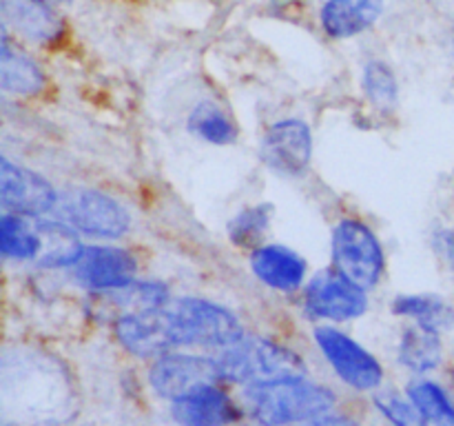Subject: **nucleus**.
<instances>
[{
    "label": "nucleus",
    "instance_id": "nucleus-1",
    "mask_svg": "<svg viewBox=\"0 0 454 426\" xmlns=\"http://www.w3.org/2000/svg\"><path fill=\"white\" fill-rule=\"evenodd\" d=\"M242 333L229 309L200 297L167 302L115 322L118 340L136 355H158L173 346H231L242 340Z\"/></svg>",
    "mask_w": 454,
    "mask_h": 426
},
{
    "label": "nucleus",
    "instance_id": "nucleus-2",
    "mask_svg": "<svg viewBox=\"0 0 454 426\" xmlns=\"http://www.w3.org/2000/svg\"><path fill=\"white\" fill-rule=\"evenodd\" d=\"M247 408L260 426H286L293 422L315 420L326 415L335 404V395L328 389L295 380L251 384L247 389Z\"/></svg>",
    "mask_w": 454,
    "mask_h": 426
},
{
    "label": "nucleus",
    "instance_id": "nucleus-3",
    "mask_svg": "<svg viewBox=\"0 0 454 426\" xmlns=\"http://www.w3.org/2000/svg\"><path fill=\"white\" fill-rule=\"evenodd\" d=\"M217 367L222 377L248 386L304 377V362L293 351L264 337H242L226 346L217 358Z\"/></svg>",
    "mask_w": 454,
    "mask_h": 426
},
{
    "label": "nucleus",
    "instance_id": "nucleus-4",
    "mask_svg": "<svg viewBox=\"0 0 454 426\" xmlns=\"http://www.w3.org/2000/svg\"><path fill=\"white\" fill-rule=\"evenodd\" d=\"M53 211L58 213V220L71 229L96 238H120L131 225L127 209L96 189H71L60 193Z\"/></svg>",
    "mask_w": 454,
    "mask_h": 426
},
{
    "label": "nucleus",
    "instance_id": "nucleus-5",
    "mask_svg": "<svg viewBox=\"0 0 454 426\" xmlns=\"http://www.w3.org/2000/svg\"><path fill=\"white\" fill-rule=\"evenodd\" d=\"M335 269L362 288H372L384 273L380 240L359 220H341L333 231Z\"/></svg>",
    "mask_w": 454,
    "mask_h": 426
},
{
    "label": "nucleus",
    "instance_id": "nucleus-6",
    "mask_svg": "<svg viewBox=\"0 0 454 426\" xmlns=\"http://www.w3.org/2000/svg\"><path fill=\"white\" fill-rule=\"evenodd\" d=\"M366 306V288L355 284L337 269L322 271L306 287V311L313 318L344 322L359 318Z\"/></svg>",
    "mask_w": 454,
    "mask_h": 426
},
{
    "label": "nucleus",
    "instance_id": "nucleus-7",
    "mask_svg": "<svg viewBox=\"0 0 454 426\" xmlns=\"http://www.w3.org/2000/svg\"><path fill=\"white\" fill-rule=\"evenodd\" d=\"M315 340L346 384L359 390H371L380 386L384 371H381L380 362L366 349H362L357 342L331 327L317 328Z\"/></svg>",
    "mask_w": 454,
    "mask_h": 426
},
{
    "label": "nucleus",
    "instance_id": "nucleus-8",
    "mask_svg": "<svg viewBox=\"0 0 454 426\" xmlns=\"http://www.w3.org/2000/svg\"><path fill=\"white\" fill-rule=\"evenodd\" d=\"M222 371L217 367V359L198 358V355L173 353L164 355L151 368V384L162 398L180 399L186 398L193 390L202 386L215 384L220 380Z\"/></svg>",
    "mask_w": 454,
    "mask_h": 426
},
{
    "label": "nucleus",
    "instance_id": "nucleus-9",
    "mask_svg": "<svg viewBox=\"0 0 454 426\" xmlns=\"http://www.w3.org/2000/svg\"><path fill=\"white\" fill-rule=\"evenodd\" d=\"M0 202L9 213L18 216H40L56 209L58 193L38 173L0 160Z\"/></svg>",
    "mask_w": 454,
    "mask_h": 426
},
{
    "label": "nucleus",
    "instance_id": "nucleus-10",
    "mask_svg": "<svg viewBox=\"0 0 454 426\" xmlns=\"http://www.w3.org/2000/svg\"><path fill=\"white\" fill-rule=\"evenodd\" d=\"M313 154L310 129L301 120H282L266 131L262 140V158L275 171L300 176L306 171Z\"/></svg>",
    "mask_w": 454,
    "mask_h": 426
},
{
    "label": "nucleus",
    "instance_id": "nucleus-11",
    "mask_svg": "<svg viewBox=\"0 0 454 426\" xmlns=\"http://www.w3.org/2000/svg\"><path fill=\"white\" fill-rule=\"evenodd\" d=\"M75 278L96 291H114L133 282L136 257L118 247H89L75 262Z\"/></svg>",
    "mask_w": 454,
    "mask_h": 426
},
{
    "label": "nucleus",
    "instance_id": "nucleus-12",
    "mask_svg": "<svg viewBox=\"0 0 454 426\" xmlns=\"http://www.w3.org/2000/svg\"><path fill=\"white\" fill-rule=\"evenodd\" d=\"M173 417L182 426H226L238 417V411L224 390L208 384L176 399Z\"/></svg>",
    "mask_w": 454,
    "mask_h": 426
},
{
    "label": "nucleus",
    "instance_id": "nucleus-13",
    "mask_svg": "<svg viewBox=\"0 0 454 426\" xmlns=\"http://www.w3.org/2000/svg\"><path fill=\"white\" fill-rule=\"evenodd\" d=\"M251 269L266 287L275 291H295L306 275V262L300 253L282 244H264L251 256Z\"/></svg>",
    "mask_w": 454,
    "mask_h": 426
},
{
    "label": "nucleus",
    "instance_id": "nucleus-14",
    "mask_svg": "<svg viewBox=\"0 0 454 426\" xmlns=\"http://www.w3.org/2000/svg\"><path fill=\"white\" fill-rule=\"evenodd\" d=\"M3 16L31 43H53L62 34V20L49 0H3Z\"/></svg>",
    "mask_w": 454,
    "mask_h": 426
},
{
    "label": "nucleus",
    "instance_id": "nucleus-15",
    "mask_svg": "<svg viewBox=\"0 0 454 426\" xmlns=\"http://www.w3.org/2000/svg\"><path fill=\"white\" fill-rule=\"evenodd\" d=\"M384 12V0H326L319 13L331 38H353L375 25Z\"/></svg>",
    "mask_w": 454,
    "mask_h": 426
},
{
    "label": "nucleus",
    "instance_id": "nucleus-16",
    "mask_svg": "<svg viewBox=\"0 0 454 426\" xmlns=\"http://www.w3.org/2000/svg\"><path fill=\"white\" fill-rule=\"evenodd\" d=\"M38 222L40 233V251L35 257V264L44 269H56V266H74L78 257L82 256L84 247L80 244L75 229L60 220L53 222Z\"/></svg>",
    "mask_w": 454,
    "mask_h": 426
},
{
    "label": "nucleus",
    "instance_id": "nucleus-17",
    "mask_svg": "<svg viewBox=\"0 0 454 426\" xmlns=\"http://www.w3.org/2000/svg\"><path fill=\"white\" fill-rule=\"evenodd\" d=\"M43 71L25 53L13 51L7 36L0 44V87L13 96H31L43 89Z\"/></svg>",
    "mask_w": 454,
    "mask_h": 426
},
{
    "label": "nucleus",
    "instance_id": "nucleus-18",
    "mask_svg": "<svg viewBox=\"0 0 454 426\" xmlns=\"http://www.w3.org/2000/svg\"><path fill=\"white\" fill-rule=\"evenodd\" d=\"M29 216L3 213L0 217V248L3 256L13 260H34L40 251L38 222L27 220Z\"/></svg>",
    "mask_w": 454,
    "mask_h": 426
},
{
    "label": "nucleus",
    "instance_id": "nucleus-19",
    "mask_svg": "<svg viewBox=\"0 0 454 426\" xmlns=\"http://www.w3.org/2000/svg\"><path fill=\"white\" fill-rule=\"evenodd\" d=\"M168 291L164 284L160 282H131L127 287L114 288L102 297L105 306L115 309L122 315L142 313V311L158 309V306L167 304Z\"/></svg>",
    "mask_w": 454,
    "mask_h": 426
},
{
    "label": "nucleus",
    "instance_id": "nucleus-20",
    "mask_svg": "<svg viewBox=\"0 0 454 426\" xmlns=\"http://www.w3.org/2000/svg\"><path fill=\"white\" fill-rule=\"evenodd\" d=\"M442 340L439 333L433 328H426L421 324L408 328L402 337V346H399V359L406 364L408 368L417 373L430 371L442 362Z\"/></svg>",
    "mask_w": 454,
    "mask_h": 426
},
{
    "label": "nucleus",
    "instance_id": "nucleus-21",
    "mask_svg": "<svg viewBox=\"0 0 454 426\" xmlns=\"http://www.w3.org/2000/svg\"><path fill=\"white\" fill-rule=\"evenodd\" d=\"M395 313L417 320V324L442 331L454 324V309L437 296H402L395 300Z\"/></svg>",
    "mask_w": 454,
    "mask_h": 426
},
{
    "label": "nucleus",
    "instance_id": "nucleus-22",
    "mask_svg": "<svg viewBox=\"0 0 454 426\" xmlns=\"http://www.w3.org/2000/svg\"><path fill=\"white\" fill-rule=\"evenodd\" d=\"M191 131L211 145H229L235 140V124L222 106L213 102H200L189 118Z\"/></svg>",
    "mask_w": 454,
    "mask_h": 426
},
{
    "label": "nucleus",
    "instance_id": "nucleus-23",
    "mask_svg": "<svg viewBox=\"0 0 454 426\" xmlns=\"http://www.w3.org/2000/svg\"><path fill=\"white\" fill-rule=\"evenodd\" d=\"M412 402L417 404L426 420L434 422L437 426H454V404L446 390L434 382H417L408 389Z\"/></svg>",
    "mask_w": 454,
    "mask_h": 426
},
{
    "label": "nucleus",
    "instance_id": "nucleus-24",
    "mask_svg": "<svg viewBox=\"0 0 454 426\" xmlns=\"http://www.w3.org/2000/svg\"><path fill=\"white\" fill-rule=\"evenodd\" d=\"M269 222H270V209L266 207V204L244 209V211H239L238 216L231 220L229 238L233 240L238 247L251 248L253 244L260 242L264 231L269 229Z\"/></svg>",
    "mask_w": 454,
    "mask_h": 426
},
{
    "label": "nucleus",
    "instance_id": "nucleus-25",
    "mask_svg": "<svg viewBox=\"0 0 454 426\" xmlns=\"http://www.w3.org/2000/svg\"><path fill=\"white\" fill-rule=\"evenodd\" d=\"M364 89L368 98L380 106H390L397 100V80L386 62L372 60L364 69Z\"/></svg>",
    "mask_w": 454,
    "mask_h": 426
},
{
    "label": "nucleus",
    "instance_id": "nucleus-26",
    "mask_svg": "<svg viewBox=\"0 0 454 426\" xmlns=\"http://www.w3.org/2000/svg\"><path fill=\"white\" fill-rule=\"evenodd\" d=\"M377 408L393 422L395 426H426L428 420H426L424 413L417 408V404L406 402L403 398L395 393H384V395H377L375 398Z\"/></svg>",
    "mask_w": 454,
    "mask_h": 426
},
{
    "label": "nucleus",
    "instance_id": "nucleus-27",
    "mask_svg": "<svg viewBox=\"0 0 454 426\" xmlns=\"http://www.w3.org/2000/svg\"><path fill=\"white\" fill-rule=\"evenodd\" d=\"M434 248H437L439 256L450 264V269H454V231L452 229H443L434 235Z\"/></svg>",
    "mask_w": 454,
    "mask_h": 426
},
{
    "label": "nucleus",
    "instance_id": "nucleus-28",
    "mask_svg": "<svg viewBox=\"0 0 454 426\" xmlns=\"http://www.w3.org/2000/svg\"><path fill=\"white\" fill-rule=\"evenodd\" d=\"M306 426H357L353 420L348 417H340V415H322L310 420V424Z\"/></svg>",
    "mask_w": 454,
    "mask_h": 426
},
{
    "label": "nucleus",
    "instance_id": "nucleus-29",
    "mask_svg": "<svg viewBox=\"0 0 454 426\" xmlns=\"http://www.w3.org/2000/svg\"><path fill=\"white\" fill-rule=\"evenodd\" d=\"M49 3H67V0H49Z\"/></svg>",
    "mask_w": 454,
    "mask_h": 426
}]
</instances>
